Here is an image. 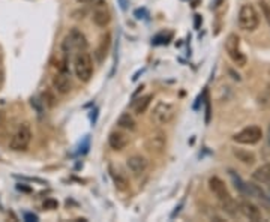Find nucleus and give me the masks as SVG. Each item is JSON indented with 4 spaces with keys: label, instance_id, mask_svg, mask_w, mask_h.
I'll return each instance as SVG.
<instances>
[{
    "label": "nucleus",
    "instance_id": "nucleus-1",
    "mask_svg": "<svg viewBox=\"0 0 270 222\" xmlns=\"http://www.w3.org/2000/svg\"><path fill=\"white\" fill-rule=\"evenodd\" d=\"M74 72L81 83L90 81L93 75V57L90 53H87V50L77 51L75 57H74Z\"/></svg>",
    "mask_w": 270,
    "mask_h": 222
},
{
    "label": "nucleus",
    "instance_id": "nucleus-2",
    "mask_svg": "<svg viewBox=\"0 0 270 222\" xmlns=\"http://www.w3.org/2000/svg\"><path fill=\"white\" fill-rule=\"evenodd\" d=\"M239 27L245 32H255L260 26V14L252 3L242 5L239 11Z\"/></svg>",
    "mask_w": 270,
    "mask_h": 222
},
{
    "label": "nucleus",
    "instance_id": "nucleus-3",
    "mask_svg": "<svg viewBox=\"0 0 270 222\" xmlns=\"http://www.w3.org/2000/svg\"><path fill=\"white\" fill-rule=\"evenodd\" d=\"M176 105L171 104L168 101H159L152 111V122L158 126H165L168 123L173 122V119L176 117Z\"/></svg>",
    "mask_w": 270,
    "mask_h": 222
},
{
    "label": "nucleus",
    "instance_id": "nucleus-4",
    "mask_svg": "<svg viewBox=\"0 0 270 222\" xmlns=\"http://www.w3.org/2000/svg\"><path fill=\"white\" fill-rule=\"evenodd\" d=\"M30 141H32L30 125L29 123H21L9 140V149L14 152H23L29 147Z\"/></svg>",
    "mask_w": 270,
    "mask_h": 222
},
{
    "label": "nucleus",
    "instance_id": "nucleus-5",
    "mask_svg": "<svg viewBox=\"0 0 270 222\" xmlns=\"http://www.w3.org/2000/svg\"><path fill=\"white\" fill-rule=\"evenodd\" d=\"M62 48H63V54L68 57L69 53H72V51L87 50V39H86V36L81 30L72 29L68 33V36L65 38V41L62 44Z\"/></svg>",
    "mask_w": 270,
    "mask_h": 222
},
{
    "label": "nucleus",
    "instance_id": "nucleus-6",
    "mask_svg": "<svg viewBox=\"0 0 270 222\" xmlns=\"http://www.w3.org/2000/svg\"><path fill=\"white\" fill-rule=\"evenodd\" d=\"M225 51L236 66L243 68L246 65V56L240 48V38L236 33H230L225 39Z\"/></svg>",
    "mask_w": 270,
    "mask_h": 222
},
{
    "label": "nucleus",
    "instance_id": "nucleus-7",
    "mask_svg": "<svg viewBox=\"0 0 270 222\" xmlns=\"http://www.w3.org/2000/svg\"><path fill=\"white\" fill-rule=\"evenodd\" d=\"M261 138H263V131L257 125L246 126V128H243L242 131H239L237 134L233 135V141L237 143V144H243V146H254Z\"/></svg>",
    "mask_w": 270,
    "mask_h": 222
},
{
    "label": "nucleus",
    "instance_id": "nucleus-8",
    "mask_svg": "<svg viewBox=\"0 0 270 222\" xmlns=\"http://www.w3.org/2000/svg\"><path fill=\"white\" fill-rule=\"evenodd\" d=\"M107 0H93V15L92 20L98 27H107L111 23V14L107 6Z\"/></svg>",
    "mask_w": 270,
    "mask_h": 222
},
{
    "label": "nucleus",
    "instance_id": "nucleus-9",
    "mask_svg": "<svg viewBox=\"0 0 270 222\" xmlns=\"http://www.w3.org/2000/svg\"><path fill=\"white\" fill-rule=\"evenodd\" d=\"M209 189H210V192L218 198L219 204L221 203H225V201H228V200L233 198V197L230 195V192H228V188H227L225 182L221 179V177H218V176H212L209 179Z\"/></svg>",
    "mask_w": 270,
    "mask_h": 222
},
{
    "label": "nucleus",
    "instance_id": "nucleus-10",
    "mask_svg": "<svg viewBox=\"0 0 270 222\" xmlns=\"http://www.w3.org/2000/svg\"><path fill=\"white\" fill-rule=\"evenodd\" d=\"M167 146V135L162 131H155L146 140V149L152 153H162Z\"/></svg>",
    "mask_w": 270,
    "mask_h": 222
},
{
    "label": "nucleus",
    "instance_id": "nucleus-11",
    "mask_svg": "<svg viewBox=\"0 0 270 222\" xmlns=\"http://www.w3.org/2000/svg\"><path fill=\"white\" fill-rule=\"evenodd\" d=\"M51 84H53V89L60 95H68L72 89L69 74L66 71H57L51 80Z\"/></svg>",
    "mask_w": 270,
    "mask_h": 222
},
{
    "label": "nucleus",
    "instance_id": "nucleus-12",
    "mask_svg": "<svg viewBox=\"0 0 270 222\" xmlns=\"http://www.w3.org/2000/svg\"><path fill=\"white\" fill-rule=\"evenodd\" d=\"M239 212L252 222H258V221H263V213L261 210L258 209V206H255L252 201L249 200H242L239 201Z\"/></svg>",
    "mask_w": 270,
    "mask_h": 222
},
{
    "label": "nucleus",
    "instance_id": "nucleus-13",
    "mask_svg": "<svg viewBox=\"0 0 270 222\" xmlns=\"http://www.w3.org/2000/svg\"><path fill=\"white\" fill-rule=\"evenodd\" d=\"M147 165H149V162L141 155H132L126 159V167L134 176H141L147 170Z\"/></svg>",
    "mask_w": 270,
    "mask_h": 222
},
{
    "label": "nucleus",
    "instance_id": "nucleus-14",
    "mask_svg": "<svg viewBox=\"0 0 270 222\" xmlns=\"http://www.w3.org/2000/svg\"><path fill=\"white\" fill-rule=\"evenodd\" d=\"M108 144H110V147L113 150L120 152V150H123L125 147L129 144V137L125 132H122V131H113L108 135Z\"/></svg>",
    "mask_w": 270,
    "mask_h": 222
},
{
    "label": "nucleus",
    "instance_id": "nucleus-15",
    "mask_svg": "<svg viewBox=\"0 0 270 222\" xmlns=\"http://www.w3.org/2000/svg\"><path fill=\"white\" fill-rule=\"evenodd\" d=\"M117 126L123 131L128 132H135L137 131V120L134 119V116L131 113H123L120 114V117L117 119Z\"/></svg>",
    "mask_w": 270,
    "mask_h": 222
},
{
    "label": "nucleus",
    "instance_id": "nucleus-16",
    "mask_svg": "<svg viewBox=\"0 0 270 222\" xmlns=\"http://www.w3.org/2000/svg\"><path fill=\"white\" fill-rule=\"evenodd\" d=\"M110 44H111V35L110 33H105L102 38H101V42L98 45L96 51H95V56H96V60L98 62H104V59L107 57L108 54V50H110Z\"/></svg>",
    "mask_w": 270,
    "mask_h": 222
},
{
    "label": "nucleus",
    "instance_id": "nucleus-17",
    "mask_svg": "<svg viewBox=\"0 0 270 222\" xmlns=\"http://www.w3.org/2000/svg\"><path fill=\"white\" fill-rule=\"evenodd\" d=\"M152 99H153V95H146V96H141L138 98L137 101L132 102V110L137 116H143L147 110H149L150 104H152Z\"/></svg>",
    "mask_w": 270,
    "mask_h": 222
},
{
    "label": "nucleus",
    "instance_id": "nucleus-18",
    "mask_svg": "<svg viewBox=\"0 0 270 222\" xmlns=\"http://www.w3.org/2000/svg\"><path fill=\"white\" fill-rule=\"evenodd\" d=\"M252 179L258 183H269L270 182V164L258 167L252 173Z\"/></svg>",
    "mask_w": 270,
    "mask_h": 222
},
{
    "label": "nucleus",
    "instance_id": "nucleus-19",
    "mask_svg": "<svg viewBox=\"0 0 270 222\" xmlns=\"http://www.w3.org/2000/svg\"><path fill=\"white\" fill-rule=\"evenodd\" d=\"M233 155L237 158V161L243 162L245 165H254L257 158L252 152L245 150V149H233Z\"/></svg>",
    "mask_w": 270,
    "mask_h": 222
},
{
    "label": "nucleus",
    "instance_id": "nucleus-20",
    "mask_svg": "<svg viewBox=\"0 0 270 222\" xmlns=\"http://www.w3.org/2000/svg\"><path fill=\"white\" fill-rule=\"evenodd\" d=\"M110 174H111V179L114 182V186L119 189V191H126L129 183H128V179L125 176H122L119 171H114L113 168H110Z\"/></svg>",
    "mask_w": 270,
    "mask_h": 222
},
{
    "label": "nucleus",
    "instance_id": "nucleus-21",
    "mask_svg": "<svg viewBox=\"0 0 270 222\" xmlns=\"http://www.w3.org/2000/svg\"><path fill=\"white\" fill-rule=\"evenodd\" d=\"M44 105H47V107H54V104H56V98L50 93V92H44L42 93V101H41Z\"/></svg>",
    "mask_w": 270,
    "mask_h": 222
},
{
    "label": "nucleus",
    "instance_id": "nucleus-22",
    "mask_svg": "<svg viewBox=\"0 0 270 222\" xmlns=\"http://www.w3.org/2000/svg\"><path fill=\"white\" fill-rule=\"evenodd\" d=\"M260 8H261V12L266 18V21L269 23V26H270V5L266 2V0H260Z\"/></svg>",
    "mask_w": 270,
    "mask_h": 222
},
{
    "label": "nucleus",
    "instance_id": "nucleus-23",
    "mask_svg": "<svg viewBox=\"0 0 270 222\" xmlns=\"http://www.w3.org/2000/svg\"><path fill=\"white\" fill-rule=\"evenodd\" d=\"M42 207H44L45 210H54V209L59 207V203H57V200H54V198H47V200L44 201Z\"/></svg>",
    "mask_w": 270,
    "mask_h": 222
},
{
    "label": "nucleus",
    "instance_id": "nucleus-24",
    "mask_svg": "<svg viewBox=\"0 0 270 222\" xmlns=\"http://www.w3.org/2000/svg\"><path fill=\"white\" fill-rule=\"evenodd\" d=\"M117 2H119V5H120L122 9L126 11V8H128V5H129V0H117Z\"/></svg>",
    "mask_w": 270,
    "mask_h": 222
},
{
    "label": "nucleus",
    "instance_id": "nucleus-25",
    "mask_svg": "<svg viewBox=\"0 0 270 222\" xmlns=\"http://www.w3.org/2000/svg\"><path fill=\"white\" fill-rule=\"evenodd\" d=\"M24 219L26 221H38V216L36 215H32V213H24Z\"/></svg>",
    "mask_w": 270,
    "mask_h": 222
},
{
    "label": "nucleus",
    "instance_id": "nucleus-26",
    "mask_svg": "<svg viewBox=\"0 0 270 222\" xmlns=\"http://www.w3.org/2000/svg\"><path fill=\"white\" fill-rule=\"evenodd\" d=\"M3 123H5V113L0 110V128L3 126Z\"/></svg>",
    "mask_w": 270,
    "mask_h": 222
},
{
    "label": "nucleus",
    "instance_id": "nucleus-27",
    "mask_svg": "<svg viewBox=\"0 0 270 222\" xmlns=\"http://www.w3.org/2000/svg\"><path fill=\"white\" fill-rule=\"evenodd\" d=\"M78 3H81V5H84V3H90V2H93V0H77Z\"/></svg>",
    "mask_w": 270,
    "mask_h": 222
},
{
    "label": "nucleus",
    "instance_id": "nucleus-28",
    "mask_svg": "<svg viewBox=\"0 0 270 222\" xmlns=\"http://www.w3.org/2000/svg\"><path fill=\"white\" fill-rule=\"evenodd\" d=\"M269 143H270V126H269Z\"/></svg>",
    "mask_w": 270,
    "mask_h": 222
},
{
    "label": "nucleus",
    "instance_id": "nucleus-29",
    "mask_svg": "<svg viewBox=\"0 0 270 222\" xmlns=\"http://www.w3.org/2000/svg\"><path fill=\"white\" fill-rule=\"evenodd\" d=\"M269 77H270V69H269Z\"/></svg>",
    "mask_w": 270,
    "mask_h": 222
}]
</instances>
